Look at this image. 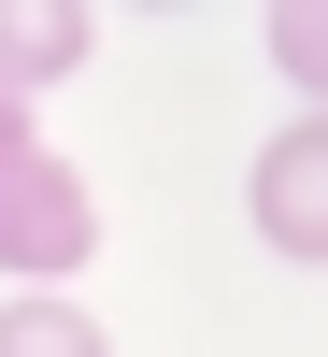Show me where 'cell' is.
Instances as JSON below:
<instances>
[{"instance_id":"obj_1","label":"cell","mask_w":328,"mask_h":357,"mask_svg":"<svg viewBox=\"0 0 328 357\" xmlns=\"http://www.w3.org/2000/svg\"><path fill=\"white\" fill-rule=\"evenodd\" d=\"M0 357H100V329H86V343H57V329H15Z\"/></svg>"}]
</instances>
